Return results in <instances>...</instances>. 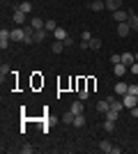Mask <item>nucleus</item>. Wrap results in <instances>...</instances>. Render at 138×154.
I'll return each instance as SVG.
<instances>
[{"mask_svg":"<svg viewBox=\"0 0 138 154\" xmlns=\"http://www.w3.org/2000/svg\"><path fill=\"white\" fill-rule=\"evenodd\" d=\"M9 42H12V30L2 28V30H0V48H2V51L9 48Z\"/></svg>","mask_w":138,"mask_h":154,"instance_id":"obj_1","label":"nucleus"},{"mask_svg":"<svg viewBox=\"0 0 138 154\" xmlns=\"http://www.w3.org/2000/svg\"><path fill=\"white\" fill-rule=\"evenodd\" d=\"M99 149L106 152V154H120V147H115L111 140H101V143H99Z\"/></svg>","mask_w":138,"mask_h":154,"instance_id":"obj_2","label":"nucleus"},{"mask_svg":"<svg viewBox=\"0 0 138 154\" xmlns=\"http://www.w3.org/2000/svg\"><path fill=\"white\" fill-rule=\"evenodd\" d=\"M12 21L16 23V26H26V12L16 7V9H14V14H12Z\"/></svg>","mask_w":138,"mask_h":154,"instance_id":"obj_3","label":"nucleus"},{"mask_svg":"<svg viewBox=\"0 0 138 154\" xmlns=\"http://www.w3.org/2000/svg\"><path fill=\"white\" fill-rule=\"evenodd\" d=\"M122 103H124V108H129V110H131L133 106H138V101H136V94H131V92H127V94L122 97Z\"/></svg>","mask_w":138,"mask_h":154,"instance_id":"obj_4","label":"nucleus"},{"mask_svg":"<svg viewBox=\"0 0 138 154\" xmlns=\"http://www.w3.org/2000/svg\"><path fill=\"white\" fill-rule=\"evenodd\" d=\"M48 35H51V32L46 30V28H44V30H35V35H32V39H35V44H41V42H44V39L48 37Z\"/></svg>","mask_w":138,"mask_h":154,"instance_id":"obj_5","label":"nucleus"},{"mask_svg":"<svg viewBox=\"0 0 138 154\" xmlns=\"http://www.w3.org/2000/svg\"><path fill=\"white\" fill-rule=\"evenodd\" d=\"M131 32V26H129V21H124V23H118V37H127Z\"/></svg>","mask_w":138,"mask_h":154,"instance_id":"obj_6","label":"nucleus"},{"mask_svg":"<svg viewBox=\"0 0 138 154\" xmlns=\"http://www.w3.org/2000/svg\"><path fill=\"white\" fill-rule=\"evenodd\" d=\"M113 19H115V23H124V21H129V14L124 9H118V12H113Z\"/></svg>","mask_w":138,"mask_h":154,"instance_id":"obj_7","label":"nucleus"},{"mask_svg":"<svg viewBox=\"0 0 138 154\" xmlns=\"http://www.w3.org/2000/svg\"><path fill=\"white\" fill-rule=\"evenodd\" d=\"M53 37H55V42H65V39L67 37H69V35H67V30H65V28H55V30H53Z\"/></svg>","mask_w":138,"mask_h":154,"instance_id":"obj_8","label":"nucleus"},{"mask_svg":"<svg viewBox=\"0 0 138 154\" xmlns=\"http://www.w3.org/2000/svg\"><path fill=\"white\" fill-rule=\"evenodd\" d=\"M23 37H26V32H23V28H14L12 30V42H23Z\"/></svg>","mask_w":138,"mask_h":154,"instance_id":"obj_9","label":"nucleus"},{"mask_svg":"<svg viewBox=\"0 0 138 154\" xmlns=\"http://www.w3.org/2000/svg\"><path fill=\"white\" fill-rule=\"evenodd\" d=\"M69 110H72L74 115H78V113H83V110H85V108H83V99H76V101L72 103V108H69Z\"/></svg>","mask_w":138,"mask_h":154,"instance_id":"obj_10","label":"nucleus"},{"mask_svg":"<svg viewBox=\"0 0 138 154\" xmlns=\"http://www.w3.org/2000/svg\"><path fill=\"white\" fill-rule=\"evenodd\" d=\"M90 9H92V12H101V9H106V0H94V2H90Z\"/></svg>","mask_w":138,"mask_h":154,"instance_id":"obj_11","label":"nucleus"},{"mask_svg":"<svg viewBox=\"0 0 138 154\" xmlns=\"http://www.w3.org/2000/svg\"><path fill=\"white\" fill-rule=\"evenodd\" d=\"M133 62H136V55H133V53H122V64L131 67Z\"/></svg>","mask_w":138,"mask_h":154,"instance_id":"obj_12","label":"nucleus"},{"mask_svg":"<svg viewBox=\"0 0 138 154\" xmlns=\"http://www.w3.org/2000/svg\"><path fill=\"white\" fill-rule=\"evenodd\" d=\"M120 5H122V0H106V9H111V12H118Z\"/></svg>","mask_w":138,"mask_h":154,"instance_id":"obj_13","label":"nucleus"},{"mask_svg":"<svg viewBox=\"0 0 138 154\" xmlns=\"http://www.w3.org/2000/svg\"><path fill=\"white\" fill-rule=\"evenodd\" d=\"M127 92H129V85H127V83H118V85H115V94H118V97H124Z\"/></svg>","mask_w":138,"mask_h":154,"instance_id":"obj_14","label":"nucleus"},{"mask_svg":"<svg viewBox=\"0 0 138 154\" xmlns=\"http://www.w3.org/2000/svg\"><path fill=\"white\" fill-rule=\"evenodd\" d=\"M85 122H87V120H85V115H83V113H78V115L74 117V127H76V129L85 127Z\"/></svg>","mask_w":138,"mask_h":154,"instance_id":"obj_15","label":"nucleus"},{"mask_svg":"<svg viewBox=\"0 0 138 154\" xmlns=\"http://www.w3.org/2000/svg\"><path fill=\"white\" fill-rule=\"evenodd\" d=\"M30 26H32L35 30H44L46 21H44V19H30Z\"/></svg>","mask_w":138,"mask_h":154,"instance_id":"obj_16","label":"nucleus"},{"mask_svg":"<svg viewBox=\"0 0 138 154\" xmlns=\"http://www.w3.org/2000/svg\"><path fill=\"white\" fill-rule=\"evenodd\" d=\"M9 74H12V67H9V64H2V67H0V81H5Z\"/></svg>","mask_w":138,"mask_h":154,"instance_id":"obj_17","label":"nucleus"},{"mask_svg":"<svg viewBox=\"0 0 138 154\" xmlns=\"http://www.w3.org/2000/svg\"><path fill=\"white\" fill-rule=\"evenodd\" d=\"M129 26L133 32H138V14H129Z\"/></svg>","mask_w":138,"mask_h":154,"instance_id":"obj_18","label":"nucleus"},{"mask_svg":"<svg viewBox=\"0 0 138 154\" xmlns=\"http://www.w3.org/2000/svg\"><path fill=\"white\" fill-rule=\"evenodd\" d=\"M127 71H129V67H127V64H122V62L115 64V76H124Z\"/></svg>","mask_w":138,"mask_h":154,"instance_id":"obj_19","label":"nucleus"},{"mask_svg":"<svg viewBox=\"0 0 138 154\" xmlns=\"http://www.w3.org/2000/svg\"><path fill=\"white\" fill-rule=\"evenodd\" d=\"M118 117H120V110H115V108H108V110H106V120H113V122H115Z\"/></svg>","mask_w":138,"mask_h":154,"instance_id":"obj_20","label":"nucleus"},{"mask_svg":"<svg viewBox=\"0 0 138 154\" xmlns=\"http://www.w3.org/2000/svg\"><path fill=\"white\" fill-rule=\"evenodd\" d=\"M108 108H111V103L106 101V99H104V101H99V103H97V113H104V115H106V110H108Z\"/></svg>","mask_w":138,"mask_h":154,"instance_id":"obj_21","label":"nucleus"},{"mask_svg":"<svg viewBox=\"0 0 138 154\" xmlns=\"http://www.w3.org/2000/svg\"><path fill=\"white\" fill-rule=\"evenodd\" d=\"M106 131V134H113V131H115V122H113V120H106L104 122V127H101Z\"/></svg>","mask_w":138,"mask_h":154,"instance_id":"obj_22","label":"nucleus"},{"mask_svg":"<svg viewBox=\"0 0 138 154\" xmlns=\"http://www.w3.org/2000/svg\"><path fill=\"white\" fill-rule=\"evenodd\" d=\"M19 9H23L26 14H30V12H32V2H30V0H23V2L19 5Z\"/></svg>","mask_w":138,"mask_h":154,"instance_id":"obj_23","label":"nucleus"},{"mask_svg":"<svg viewBox=\"0 0 138 154\" xmlns=\"http://www.w3.org/2000/svg\"><path fill=\"white\" fill-rule=\"evenodd\" d=\"M65 48H67V46H65V42H55V44L51 46V51H53V53H62Z\"/></svg>","mask_w":138,"mask_h":154,"instance_id":"obj_24","label":"nucleus"},{"mask_svg":"<svg viewBox=\"0 0 138 154\" xmlns=\"http://www.w3.org/2000/svg\"><path fill=\"white\" fill-rule=\"evenodd\" d=\"M74 117H76V115H74L72 110H67L65 115H62V122H65V124H74Z\"/></svg>","mask_w":138,"mask_h":154,"instance_id":"obj_25","label":"nucleus"},{"mask_svg":"<svg viewBox=\"0 0 138 154\" xmlns=\"http://www.w3.org/2000/svg\"><path fill=\"white\" fill-rule=\"evenodd\" d=\"M90 48L99 51V48H101V39H99V37H92V39H90Z\"/></svg>","mask_w":138,"mask_h":154,"instance_id":"obj_26","label":"nucleus"},{"mask_svg":"<svg viewBox=\"0 0 138 154\" xmlns=\"http://www.w3.org/2000/svg\"><path fill=\"white\" fill-rule=\"evenodd\" d=\"M46 30H48V32H53V30H55V28H58V23H55V21H53V19H46Z\"/></svg>","mask_w":138,"mask_h":154,"instance_id":"obj_27","label":"nucleus"},{"mask_svg":"<svg viewBox=\"0 0 138 154\" xmlns=\"http://www.w3.org/2000/svg\"><path fill=\"white\" fill-rule=\"evenodd\" d=\"M90 39H92L90 30H83V32H81V42H90Z\"/></svg>","mask_w":138,"mask_h":154,"instance_id":"obj_28","label":"nucleus"},{"mask_svg":"<svg viewBox=\"0 0 138 154\" xmlns=\"http://www.w3.org/2000/svg\"><path fill=\"white\" fill-rule=\"evenodd\" d=\"M21 152H23V154H32L35 147H32V145H23V147H21Z\"/></svg>","mask_w":138,"mask_h":154,"instance_id":"obj_29","label":"nucleus"},{"mask_svg":"<svg viewBox=\"0 0 138 154\" xmlns=\"http://www.w3.org/2000/svg\"><path fill=\"white\" fill-rule=\"evenodd\" d=\"M111 62L113 64H120V62H122V55H111Z\"/></svg>","mask_w":138,"mask_h":154,"instance_id":"obj_30","label":"nucleus"},{"mask_svg":"<svg viewBox=\"0 0 138 154\" xmlns=\"http://www.w3.org/2000/svg\"><path fill=\"white\" fill-rule=\"evenodd\" d=\"M129 92H131V94H138V85L131 83V85H129Z\"/></svg>","mask_w":138,"mask_h":154,"instance_id":"obj_31","label":"nucleus"},{"mask_svg":"<svg viewBox=\"0 0 138 154\" xmlns=\"http://www.w3.org/2000/svg\"><path fill=\"white\" fill-rule=\"evenodd\" d=\"M129 71H131V74H138V62H133L131 67H129Z\"/></svg>","mask_w":138,"mask_h":154,"instance_id":"obj_32","label":"nucleus"},{"mask_svg":"<svg viewBox=\"0 0 138 154\" xmlns=\"http://www.w3.org/2000/svg\"><path fill=\"white\" fill-rule=\"evenodd\" d=\"M131 117H136V120H138V106H133V108H131Z\"/></svg>","mask_w":138,"mask_h":154,"instance_id":"obj_33","label":"nucleus"},{"mask_svg":"<svg viewBox=\"0 0 138 154\" xmlns=\"http://www.w3.org/2000/svg\"><path fill=\"white\" fill-rule=\"evenodd\" d=\"M136 62H138V53H136Z\"/></svg>","mask_w":138,"mask_h":154,"instance_id":"obj_34","label":"nucleus"},{"mask_svg":"<svg viewBox=\"0 0 138 154\" xmlns=\"http://www.w3.org/2000/svg\"><path fill=\"white\" fill-rule=\"evenodd\" d=\"M136 101H138V94H136Z\"/></svg>","mask_w":138,"mask_h":154,"instance_id":"obj_35","label":"nucleus"}]
</instances>
